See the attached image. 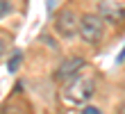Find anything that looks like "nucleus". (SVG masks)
<instances>
[{"instance_id": "5", "label": "nucleus", "mask_w": 125, "mask_h": 114, "mask_svg": "<svg viewBox=\"0 0 125 114\" xmlns=\"http://www.w3.org/2000/svg\"><path fill=\"white\" fill-rule=\"evenodd\" d=\"M100 18L112 23V25H118V23L125 21V7L114 2V0H107V2L100 5Z\"/></svg>"}, {"instance_id": "3", "label": "nucleus", "mask_w": 125, "mask_h": 114, "mask_svg": "<svg viewBox=\"0 0 125 114\" xmlns=\"http://www.w3.org/2000/svg\"><path fill=\"white\" fill-rule=\"evenodd\" d=\"M55 32L62 39H73L75 34H80V18L73 9H62L55 16Z\"/></svg>"}, {"instance_id": "1", "label": "nucleus", "mask_w": 125, "mask_h": 114, "mask_svg": "<svg viewBox=\"0 0 125 114\" xmlns=\"http://www.w3.org/2000/svg\"><path fill=\"white\" fill-rule=\"evenodd\" d=\"M93 91H95V80L91 75L82 73V75H77V78H73L71 82L64 85V101L75 103V105H84L93 96Z\"/></svg>"}, {"instance_id": "9", "label": "nucleus", "mask_w": 125, "mask_h": 114, "mask_svg": "<svg viewBox=\"0 0 125 114\" xmlns=\"http://www.w3.org/2000/svg\"><path fill=\"white\" fill-rule=\"evenodd\" d=\"M123 57H125V48H123V52H121V59H123Z\"/></svg>"}, {"instance_id": "7", "label": "nucleus", "mask_w": 125, "mask_h": 114, "mask_svg": "<svg viewBox=\"0 0 125 114\" xmlns=\"http://www.w3.org/2000/svg\"><path fill=\"white\" fill-rule=\"evenodd\" d=\"M82 114H100V112L95 110V107H91V105H84V107H82Z\"/></svg>"}, {"instance_id": "4", "label": "nucleus", "mask_w": 125, "mask_h": 114, "mask_svg": "<svg viewBox=\"0 0 125 114\" xmlns=\"http://www.w3.org/2000/svg\"><path fill=\"white\" fill-rule=\"evenodd\" d=\"M84 68H86V62L82 57H68V59H64L59 64V68H57V73H55V80L66 85V82H71L73 78L82 75Z\"/></svg>"}, {"instance_id": "6", "label": "nucleus", "mask_w": 125, "mask_h": 114, "mask_svg": "<svg viewBox=\"0 0 125 114\" xmlns=\"http://www.w3.org/2000/svg\"><path fill=\"white\" fill-rule=\"evenodd\" d=\"M9 12H11V5H9V0H0V18H5Z\"/></svg>"}, {"instance_id": "8", "label": "nucleus", "mask_w": 125, "mask_h": 114, "mask_svg": "<svg viewBox=\"0 0 125 114\" xmlns=\"http://www.w3.org/2000/svg\"><path fill=\"white\" fill-rule=\"evenodd\" d=\"M5 50H7V43L0 39V55H5Z\"/></svg>"}, {"instance_id": "2", "label": "nucleus", "mask_w": 125, "mask_h": 114, "mask_svg": "<svg viewBox=\"0 0 125 114\" xmlns=\"http://www.w3.org/2000/svg\"><path fill=\"white\" fill-rule=\"evenodd\" d=\"M105 34V21L100 14H84L80 18V37L84 43H98Z\"/></svg>"}]
</instances>
